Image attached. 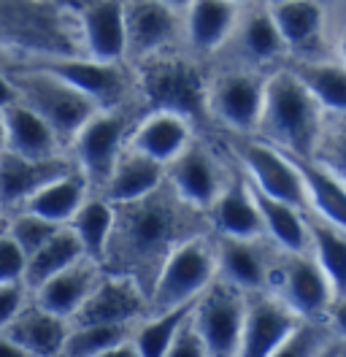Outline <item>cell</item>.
Returning a JSON list of instances; mask_svg holds the SVG:
<instances>
[{
	"label": "cell",
	"instance_id": "6da1fadb",
	"mask_svg": "<svg viewBox=\"0 0 346 357\" xmlns=\"http://www.w3.org/2000/svg\"><path fill=\"white\" fill-rule=\"evenodd\" d=\"M114 208H116V227L108 244L103 271L135 279L144 292L149 284L146 273L154 282L157 271L163 268L173 249L200 236L197 227L190 225L197 222L200 214L179 201L168 184L146 201L114 206Z\"/></svg>",
	"mask_w": 346,
	"mask_h": 357
},
{
	"label": "cell",
	"instance_id": "7a4b0ae2",
	"mask_svg": "<svg viewBox=\"0 0 346 357\" xmlns=\"http://www.w3.org/2000/svg\"><path fill=\"white\" fill-rule=\"evenodd\" d=\"M324 112L289 68L265 82V103L260 116L262 141L289 157L317 160L324 133Z\"/></svg>",
	"mask_w": 346,
	"mask_h": 357
},
{
	"label": "cell",
	"instance_id": "3957f363",
	"mask_svg": "<svg viewBox=\"0 0 346 357\" xmlns=\"http://www.w3.org/2000/svg\"><path fill=\"white\" fill-rule=\"evenodd\" d=\"M6 76L17 92V103L30 109L36 116H41L60 138L63 146H73L82 128L98 114V106L89 98H84L79 89H73L63 79L30 63L8 66Z\"/></svg>",
	"mask_w": 346,
	"mask_h": 357
},
{
	"label": "cell",
	"instance_id": "277c9868",
	"mask_svg": "<svg viewBox=\"0 0 346 357\" xmlns=\"http://www.w3.org/2000/svg\"><path fill=\"white\" fill-rule=\"evenodd\" d=\"M216 282V246L195 236L176 246L157 271L149 290V314H165L195 303Z\"/></svg>",
	"mask_w": 346,
	"mask_h": 357
},
{
	"label": "cell",
	"instance_id": "5b68a950",
	"mask_svg": "<svg viewBox=\"0 0 346 357\" xmlns=\"http://www.w3.org/2000/svg\"><path fill=\"white\" fill-rule=\"evenodd\" d=\"M268 290L303 322H324L336 306L333 287L311 252H279L271 266Z\"/></svg>",
	"mask_w": 346,
	"mask_h": 357
},
{
	"label": "cell",
	"instance_id": "8992f818",
	"mask_svg": "<svg viewBox=\"0 0 346 357\" xmlns=\"http://www.w3.org/2000/svg\"><path fill=\"white\" fill-rule=\"evenodd\" d=\"M138 122H133L125 109L98 112L73 141V162L92 192H103L119 157L128 152L130 135Z\"/></svg>",
	"mask_w": 346,
	"mask_h": 357
},
{
	"label": "cell",
	"instance_id": "52a82bcc",
	"mask_svg": "<svg viewBox=\"0 0 346 357\" xmlns=\"http://www.w3.org/2000/svg\"><path fill=\"white\" fill-rule=\"evenodd\" d=\"M30 66L41 68L46 73L63 79L65 84L79 89L84 98H89L98 112H116L125 109L130 98V76L122 66H103L95 63L89 57H76V54H65V57H33L24 60Z\"/></svg>",
	"mask_w": 346,
	"mask_h": 357
},
{
	"label": "cell",
	"instance_id": "ba28073f",
	"mask_svg": "<svg viewBox=\"0 0 346 357\" xmlns=\"http://www.w3.org/2000/svg\"><path fill=\"white\" fill-rule=\"evenodd\" d=\"M141 66L144 70H141L138 84L154 103V112L181 114L193 122L195 114L206 109L209 84H203V79L197 76V68L179 57H165V54H157Z\"/></svg>",
	"mask_w": 346,
	"mask_h": 357
},
{
	"label": "cell",
	"instance_id": "9c48e42d",
	"mask_svg": "<svg viewBox=\"0 0 346 357\" xmlns=\"http://www.w3.org/2000/svg\"><path fill=\"white\" fill-rule=\"evenodd\" d=\"M246 319V295L216 279L195 303L193 325L211 357H238Z\"/></svg>",
	"mask_w": 346,
	"mask_h": 357
},
{
	"label": "cell",
	"instance_id": "30bf717a",
	"mask_svg": "<svg viewBox=\"0 0 346 357\" xmlns=\"http://www.w3.org/2000/svg\"><path fill=\"white\" fill-rule=\"evenodd\" d=\"M265 82L252 70H225L206 87V112L236 133L260 130V116L265 103Z\"/></svg>",
	"mask_w": 346,
	"mask_h": 357
},
{
	"label": "cell",
	"instance_id": "8fae6325",
	"mask_svg": "<svg viewBox=\"0 0 346 357\" xmlns=\"http://www.w3.org/2000/svg\"><path fill=\"white\" fill-rule=\"evenodd\" d=\"M238 160H241V174L246 181L260 190L262 195L273 198L287 206H295L306 211L308 201H306V190H303L301 174L295 168V162L284 155L281 149L260 141H243L238 144Z\"/></svg>",
	"mask_w": 346,
	"mask_h": 357
},
{
	"label": "cell",
	"instance_id": "7c38bea8",
	"mask_svg": "<svg viewBox=\"0 0 346 357\" xmlns=\"http://www.w3.org/2000/svg\"><path fill=\"white\" fill-rule=\"evenodd\" d=\"M225 181L227 174H222L214 155L200 144H193L184 155L165 168V184L171 187V192L197 214L211 211Z\"/></svg>",
	"mask_w": 346,
	"mask_h": 357
},
{
	"label": "cell",
	"instance_id": "4fadbf2b",
	"mask_svg": "<svg viewBox=\"0 0 346 357\" xmlns=\"http://www.w3.org/2000/svg\"><path fill=\"white\" fill-rule=\"evenodd\" d=\"M68 174H76V162L65 155L52 157V160H24V157L3 152L0 155V211L20 214L46 184Z\"/></svg>",
	"mask_w": 346,
	"mask_h": 357
},
{
	"label": "cell",
	"instance_id": "5bb4252c",
	"mask_svg": "<svg viewBox=\"0 0 346 357\" xmlns=\"http://www.w3.org/2000/svg\"><path fill=\"white\" fill-rule=\"evenodd\" d=\"M146 312L149 298L135 279L106 273L70 325H138Z\"/></svg>",
	"mask_w": 346,
	"mask_h": 357
},
{
	"label": "cell",
	"instance_id": "9a60e30c",
	"mask_svg": "<svg viewBox=\"0 0 346 357\" xmlns=\"http://www.w3.org/2000/svg\"><path fill=\"white\" fill-rule=\"evenodd\" d=\"M79 20L84 57L119 66L128 57V30H125V3H70Z\"/></svg>",
	"mask_w": 346,
	"mask_h": 357
},
{
	"label": "cell",
	"instance_id": "2e32d148",
	"mask_svg": "<svg viewBox=\"0 0 346 357\" xmlns=\"http://www.w3.org/2000/svg\"><path fill=\"white\" fill-rule=\"evenodd\" d=\"M125 30L128 57L133 63H146L176 41L184 20L168 3H125Z\"/></svg>",
	"mask_w": 346,
	"mask_h": 357
},
{
	"label": "cell",
	"instance_id": "e0dca14e",
	"mask_svg": "<svg viewBox=\"0 0 346 357\" xmlns=\"http://www.w3.org/2000/svg\"><path fill=\"white\" fill-rule=\"evenodd\" d=\"M301 319L271 292L246 295V319L238 357H271Z\"/></svg>",
	"mask_w": 346,
	"mask_h": 357
},
{
	"label": "cell",
	"instance_id": "ac0fdd59",
	"mask_svg": "<svg viewBox=\"0 0 346 357\" xmlns=\"http://www.w3.org/2000/svg\"><path fill=\"white\" fill-rule=\"evenodd\" d=\"M271 20L279 30L292 63H319L327 14L319 3H271Z\"/></svg>",
	"mask_w": 346,
	"mask_h": 357
},
{
	"label": "cell",
	"instance_id": "d6986e66",
	"mask_svg": "<svg viewBox=\"0 0 346 357\" xmlns=\"http://www.w3.org/2000/svg\"><path fill=\"white\" fill-rule=\"evenodd\" d=\"M216 279L236 287L243 295L268 292L271 266L273 257H268L265 246L260 241H241V238H225L216 236Z\"/></svg>",
	"mask_w": 346,
	"mask_h": 357
},
{
	"label": "cell",
	"instance_id": "ffe728a7",
	"mask_svg": "<svg viewBox=\"0 0 346 357\" xmlns=\"http://www.w3.org/2000/svg\"><path fill=\"white\" fill-rule=\"evenodd\" d=\"M190 146H193V122L173 112H151L149 116L138 119L128 144V149L160 162L163 168H168Z\"/></svg>",
	"mask_w": 346,
	"mask_h": 357
},
{
	"label": "cell",
	"instance_id": "44dd1931",
	"mask_svg": "<svg viewBox=\"0 0 346 357\" xmlns=\"http://www.w3.org/2000/svg\"><path fill=\"white\" fill-rule=\"evenodd\" d=\"M209 217H211L216 236L241 238V241H260L265 236L252 187L243 174H227V181L216 203L211 206Z\"/></svg>",
	"mask_w": 346,
	"mask_h": 357
},
{
	"label": "cell",
	"instance_id": "7402d4cb",
	"mask_svg": "<svg viewBox=\"0 0 346 357\" xmlns=\"http://www.w3.org/2000/svg\"><path fill=\"white\" fill-rule=\"evenodd\" d=\"M106 276L103 266L92 263V260H79L76 266L57 273L54 279H49L41 290L33 292V303L41 306L43 312L54 314L65 322H70L76 314L82 312L86 298L95 292L100 284V279Z\"/></svg>",
	"mask_w": 346,
	"mask_h": 357
},
{
	"label": "cell",
	"instance_id": "603a6c76",
	"mask_svg": "<svg viewBox=\"0 0 346 357\" xmlns=\"http://www.w3.org/2000/svg\"><path fill=\"white\" fill-rule=\"evenodd\" d=\"M68 333H70V322L43 312L36 303H27L24 312L0 335L14 341L30 357H63Z\"/></svg>",
	"mask_w": 346,
	"mask_h": 357
},
{
	"label": "cell",
	"instance_id": "cb8c5ba5",
	"mask_svg": "<svg viewBox=\"0 0 346 357\" xmlns=\"http://www.w3.org/2000/svg\"><path fill=\"white\" fill-rule=\"evenodd\" d=\"M163 187H165V168L149 157L128 149L119 157L100 198H106L111 206H130V203H141L151 198Z\"/></svg>",
	"mask_w": 346,
	"mask_h": 357
},
{
	"label": "cell",
	"instance_id": "d4e9b609",
	"mask_svg": "<svg viewBox=\"0 0 346 357\" xmlns=\"http://www.w3.org/2000/svg\"><path fill=\"white\" fill-rule=\"evenodd\" d=\"M289 157V155H287ZM301 174L303 190L308 208H314V217L322 222L338 227L346 233V184L336 174H330L322 162L317 160H303V157H289Z\"/></svg>",
	"mask_w": 346,
	"mask_h": 357
},
{
	"label": "cell",
	"instance_id": "484cf974",
	"mask_svg": "<svg viewBox=\"0 0 346 357\" xmlns=\"http://www.w3.org/2000/svg\"><path fill=\"white\" fill-rule=\"evenodd\" d=\"M241 8L233 3H190L184 11V36L197 54H214L236 33Z\"/></svg>",
	"mask_w": 346,
	"mask_h": 357
},
{
	"label": "cell",
	"instance_id": "4316f807",
	"mask_svg": "<svg viewBox=\"0 0 346 357\" xmlns=\"http://www.w3.org/2000/svg\"><path fill=\"white\" fill-rule=\"evenodd\" d=\"M6 116V152L24 160H52L63 157V144L41 116L14 103L3 112Z\"/></svg>",
	"mask_w": 346,
	"mask_h": 357
},
{
	"label": "cell",
	"instance_id": "83f0119b",
	"mask_svg": "<svg viewBox=\"0 0 346 357\" xmlns=\"http://www.w3.org/2000/svg\"><path fill=\"white\" fill-rule=\"evenodd\" d=\"M233 44H236L238 57L252 66H265V63H273L287 54V46L271 20L268 6L241 11L236 33H233Z\"/></svg>",
	"mask_w": 346,
	"mask_h": 357
},
{
	"label": "cell",
	"instance_id": "f1b7e54d",
	"mask_svg": "<svg viewBox=\"0 0 346 357\" xmlns=\"http://www.w3.org/2000/svg\"><path fill=\"white\" fill-rule=\"evenodd\" d=\"M252 195L257 203L262 230L273 244L279 246V252H287V255L308 252V222H306L308 214L295 208V206H287V203H279L268 198V195H262L255 187H252Z\"/></svg>",
	"mask_w": 346,
	"mask_h": 357
},
{
	"label": "cell",
	"instance_id": "f546056e",
	"mask_svg": "<svg viewBox=\"0 0 346 357\" xmlns=\"http://www.w3.org/2000/svg\"><path fill=\"white\" fill-rule=\"evenodd\" d=\"M303 87L319 103L324 116L346 119V68L341 63H289Z\"/></svg>",
	"mask_w": 346,
	"mask_h": 357
},
{
	"label": "cell",
	"instance_id": "4dcf8cb0",
	"mask_svg": "<svg viewBox=\"0 0 346 357\" xmlns=\"http://www.w3.org/2000/svg\"><path fill=\"white\" fill-rule=\"evenodd\" d=\"M86 198H89V187H86L84 176L76 171V174H68V176L46 184L41 192L33 195V201L24 206V211L52 225L68 227L70 220L79 214V208L86 203Z\"/></svg>",
	"mask_w": 346,
	"mask_h": 357
},
{
	"label": "cell",
	"instance_id": "1f68e13d",
	"mask_svg": "<svg viewBox=\"0 0 346 357\" xmlns=\"http://www.w3.org/2000/svg\"><path fill=\"white\" fill-rule=\"evenodd\" d=\"M68 227L79 238L86 260L106 266L108 244H111V236L116 227V208L100 195H89Z\"/></svg>",
	"mask_w": 346,
	"mask_h": 357
},
{
	"label": "cell",
	"instance_id": "d6a6232c",
	"mask_svg": "<svg viewBox=\"0 0 346 357\" xmlns=\"http://www.w3.org/2000/svg\"><path fill=\"white\" fill-rule=\"evenodd\" d=\"M306 222H308V252L314 255V260L327 276L336 303H341L346 301V233L317 217H308Z\"/></svg>",
	"mask_w": 346,
	"mask_h": 357
},
{
	"label": "cell",
	"instance_id": "836d02e7",
	"mask_svg": "<svg viewBox=\"0 0 346 357\" xmlns=\"http://www.w3.org/2000/svg\"><path fill=\"white\" fill-rule=\"evenodd\" d=\"M79 260H84V249L79 244V238L73 236L70 227H63L49 244L38 249L30 260H27V271H24V287L30 292L41 290L49 279H54L57 273L76 266Z\"/></svg>",
	"mask_w": 346,
	"mask_h": 357
},
{
	"label": "cell",
	"instance_id": "e575fe53",
	"mask_svg": "<svg viewBox=\"0 0 346 357\" xmlns=\"http://www.w3.org/2000/svg\"><path fill=\"white\" fill-rule=\"evenodd\" d=\"M197 303V301H195ZM195 303L173 309L165 314H151L149 319H141L133 331V347L138 357H165L171 344L176 341L179 331L190 322L195 312Z\"/></svg>",
	"mask_w": 346,
	"mask_h": 357
},
{
	"label": "cell",
	"instance_id": "d590c367",
	"mask_svg": "<svg viewBox=\"0 0 346 357\" xmlns=\"http://www.w3.org/2000/svg\"><path fill=\"white\" fill-rule=\"evenodd\" d=\"M135 325H70L63 357H100L133 338Z\"/></svg>",
	"mask_w": 346,
	"mask_h": 357
},
{
	"label": "cell",
	"instance_id": "8d00e7d4",
	"mask_svg": "<svg viewBox=\"0 0 346 357\" xmlns=\"http://www.w3.org/2000/svg\"><path fill=\"white\" fill-rule=\"evenodd\" d=\"M333 341H338V338L327 319L324 322H303L301 319L271 357H319Z\"/></svg>",
	"mask_w": 346,
	"mask_h": 357
},
{
	"label": "cell",
	"instance_id": "74e56055",
	"mask_svg": "<svg viewBox=\"0 0 346 357\" xmlns=\"http://www.w3.org/2000/svg\"><path fill=\"white\" fill-rule=\"evenodd\" d=\"M60 230H63L60 225L46 222V220L36 217V214H27V211L14 214V217L8 220V227H6V233H8L11 241L24 252L27 260H30L38 249H43V246L49 244Z\"/></svg>",
	"mask_w": 346,
	"mask_h": 357
},
{
	"label": "cell",
	"instance_id": "f35d334b",
	"mask_svg": "<svg viewBox=\"0 0 346 357\" xmlns=\"http://www.w3.org/2000/svg\"><path fill=\"white\" fill-rule=\"evenodd\" d=\"M317 162L346 184V119H324V133Z\"/></svg>",
	"mask_w": 346,
	"mask_h": 357
},
{
	"label": "cell",
	"instance_id": "ab89813d",
	"mask_svg": "<svg viewBox=\"0 0 346 357\" xmlns=\"http://www.w3.org/2000/svg\"><path fill=\"white\" fill-rule=\"evenodd\" d=\"M27 257L11 241L8 233H0V284H24Z\"/></svg>",
	"mask_w": 346,
	"mask_h": 357
},
{
	"label": "cell",
	"instance_id": "60d3db41",
	"mask_svg": "<svg viewBox=\"0 0 346 357\" xmlns=\"http://www.w3.org/2000/svg\"><path fill=\"white\" fill-rule=\"evenodd\" d=\"M30 290L24 284H0V333L24 312Z\"/></svg>",
	"mask_w": 346,
	"mask_h": 357
},
{
	"label": "cell",
	"instance_id": "b9f144b4",
	"mask_svg": "<svg viewBox=\"0 0 346 357\" xmlns=\"http://www.w3.org/2000/svg\"><path fill=\"white\" fill-rule=\"evenodd\" d=\"M165 357H211L209 349H206V344H203V338L195 331L193 317H190V322L179 331V335H176V341L171 344V349H168Z\"/></svg>",
	"mask_w": 346,
	"mask_h": 357
},
{
	"label": "cell",
	"instance_id": "7bdbcfd3",
	"mask_svg": "<svg viewBox=\"0 0 346 357\" xmlns=\"http://www.w3.org/2000/svg\"><path fill=\"white\" fill-rule=\"evenodd\" d=\"M327 322H330V328H333L336 338L346 341V301H341V303L333 306V312H330V317H327Z\"/></svg>",
	"mask_w": 346,
	"mask_h": 357
},
{
	"label": "cell",
	"instance_id": "ee69618b",
	"mask_svg": "<svg viewBox=\"0 0 346 357\" xmlns=\"http://www.w3.org/2000/svg\"><path fill=\"white\" fill-rule=\"evenodd\" d=\"M17 103V92L11 87V82H8V76L0 70V112H6V109H11Z\"/></svg>",
	"mask_w": 346,
	"mask_h": 357
},
{
	"label": "cell",
	"instance_id": "f6af8a7d",
	"mask_svg": "<svg viewBox=\"0 0 346 357\" xmlns=\"http://www.w3.org/2000/svg\"><path fill=\"white\" fill-rule=\"evenodd\" d=\"M0 357H30L27 352H22L14 341H8L6 335H0Z\"/></svg>",
	"mask_w": 346,
	"mask_h": 357
},
{
	"label": "cell",
	"instance_id": "bcb514c9",
	"mask_svg": "<svg viewBox=\"0 0 346 357\" xmlns=\"http://www.w3.org/2000/svg\"><path fill=\"white\" fill-rule=\"evenodd\" d=\"M100 357H138V352H135L133 338H130V341H125L122 347H116V349H111V352H106V355H100Z\"/></svg>",
	"mask_w": 346,
	"mask_h": 357
},
{
	"label": "cell",
	"instance_id": "7dc6e473",
	"mask_svg": "<svg viewBox=\"0 0 346 357\" xmlns=\"http://www.w3.org/2000/svg\"><path fill=\"white\" fill-rule=\"evenodd\" d=\"M338 60H341V66L346 68V24H344V30H341V36H338Z\"/></svg>",
	"mask_w": 346,
	"mask_h": 357
},
{
	"label": "cell",
	"instance_id": "c3c4849f",
	"mask_svg": "<svg viewBox=\"0 0 346 357\" xmlns=\"http://www.w3.org/2000/svg\"><path fill=\"white\" fill-rule=\"evenodd\" d=\"M341 347H344V341L338 338V341H333V344H330V347H327L319 357H338V355H341Z\"/></svg>",
	"mask_w": 346,
	"mask_h": 357
},
{
	"label": "cell",
	"instance_id": "681fc988",
	"mask_svg": "<svg viewBox=\"0 0 346 357\" xmlns=\"http://www.w3.org/2000/svg\"><path fill=\"white\" fill-rule=\"evenodd\" d=\"M6 152V116L0 112V155Z\"/></svg>",
	"mask_w": 346,
	"mask_h": 357
},
{
	"label": "cell",
	"instance_id": "f907efd6",
	"mask_svg": "<svg viewBox=\"0 0 346 357\" xmlns=\"http://www.w3.org/2000/svg\"><path fill=\"white\" fill-rule=\"evenodd\" d=\"M338 357H346V341H344V347H341V355Z\"/></svg>",
	"mask_w": 346,
	"mask_h": 357
},
{
	"label": "cell",
	"instance_id": "816d5d0a",
	"mask_svg": "<svg viewBox=\"0 0 346 357\" xmlns=\"http://www.w3.org/2000/svg\"><path fill=\"white\" fill-rule=\"evenodd\" d=\"M0 217H3V211H0Z\"/></svg>",
	"mask_w": 346,
	"mask_h": 357
}]
</instances>
